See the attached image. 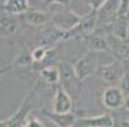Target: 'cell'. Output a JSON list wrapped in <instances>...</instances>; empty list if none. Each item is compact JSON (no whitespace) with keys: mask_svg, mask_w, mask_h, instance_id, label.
<instances>
[{"mask_svg":"<svg viewBox=\"0 0 129 127\" xmlns=\"http://www.w3.org/2000/svg\"><path fill=\"white\" fill-rule=\"evenodd\" d=\"M118 6H119V1H104L100 9L96 11L98 21L104 25L115 22L117 18Z\"/></svg>","mask_w":129,"mask_h":127,"instance_id":"52a82bcc","label":"cell"},{"mask_svg":"<svg viewBox=\"0 0 129 127\" xmlns=\"http://www.w3.org/2000/svg\"><path fill=\"white\" fill-rule=\"evenodd\" d=\"M121 91L123 92V94L125 95V98L129 97V71H125L123 75L122 79H121Z\"/></svg>","mask_w":129,"mask_h":127,"instance_id":"ac0fdd59","label":"cell"},{"mask_svg":"<svg viewBox=\"0 0 129 127\" xmlns=\"http://www.w3.org/2000/svg\"><path fill=\"white\" fill-rule=\"evenodd\" d=\"M76 127H115V119L110 114H101L90 117H79Z\"/></svg>","mask_w":129,"mask_h":127,"instance_id":"8992f818","label":"cell"},{"mask_svg":"<svg viewBox=\"0 0 129 127\" xmlns=\"http://www.w3.org/2000/svg\"><path fill=\"white\" fill-rule=\"evenodd\" d=\"M129 32V18L128 17H117L113 22V34L119 40H125Z\"/></svg>","mask_w":129,"mask_h":127,"instance_id":"7c38bea8","label":"cell"},{"mask_svg":"<svg viewBox=\"0 0 129 127\" xmlns=\"http://www.w3.org/2000/svg\"><path fill=\"white\" fill-rule=\"evenodd\" d=\"M1 6L5 9L9 15L26 14L29 10V3L27 0H6L1 3Z\"/></svg>","mask_w":129,"mask_h":127,"instance_id":"30bf717a","label":"cell"},{"mask_svg":"<svg viewBox=\"0 0 129 127\" xmlns=\"http://www.w3.org/2000/svg\"><path fill=\"white\" fill-rule=\"evenodd\" d=\"M82 18H83L82 15H78L76 11L68 9L67 6L52 15V22H54L55 27L64 33H67V32L72 31L74 27H77L79 22L82 21Z\"/></svg>","mask_w":129,"mask_h":127,"instance_id":"6da1fadb","label":"cell"},{"mask_svg":"<svg viewBox=\"0 0 129 127\" xmlns=\"http://www.w3.org/2000/svg\"><path fill=\"white\" fill-rule=\"evenodd\" d=\"M46 117L54 122L57 127H76L78 117L73 113L68 114H56V113H45Z\"/></svg>","mask_w":129,"mask_h":127,"instance_id":"9c48e42d","label":"cell"},{"mask_svg":"<svg viewBox=\"0 0 129 127\" xmlns=\"http://www.w3.org/2000/svg\"><path fill=\"white\" fill-rule=\"evenodd\" d=\"M23 127H44V123L36 116H28Z\"/></svg>","mask_w":129,"mask_h":127,"instance_id":"d6986e66","label":"cell"},{"mask_svg":"<svg viewBox=\"0 0 129 127\" xmlns=\"http://www.w3.org/2000/svg\"><path fill=\"white\" fill-rule=\"evenodd\" d=\"M24 18L32 26H43L48 22V16L45 12L39 11L36 9H29L24 14Z\"/></svg>","mask_w":129,"mask_h":127,"instance_id":"4fadbf2b","label":"cell"},{"mask_svg":"<svg viewBox=\"0 0 129 127\" xmlns=\"http://www.w3.org/2000/svg\"><path fill=\"white\" fill-rule=\"evenodd\" d=\"M72 98L62 87H58L54 95L52 101V111L56 114H68L72 113Z\"/></svg>","mask_w":129,"mask_h":127,"instance_id":"5b68a950","label":"cell"},{"mask_svg":"<svg viewBox=\"0 0 129 127\" xmlns=\"http://www.w3.org/2000/svg\"><path fill=\"white\" fill-rule=\"evenodd\" d=\"M40 76L45 81V83L54 86L60 81V78H61V71L56 66H46V67H44L43 70H42Z\"/></svg>","mask_w":129,"mask_h":127,"instance_id":"5bb4252c","label":"cell"},{"mask_svg":"<svg viewBox=\"0 0 129 127\" xmlns=\"http://www.w3.org/2000/svg\"><path fill=\"white\" fill-rule=\"evenodd\" d=\"M29 111H30V105L26 100L22 103V105L15 113L14 116H11L9 120H1V127H23L29 116Z\"/></svg>","mask_w":129,"mask_h":127,"instance_id":"ba28073f","label":"cell"},{"mask_svg":"<svg viewBox=\"0 0 129 127\" xmlns=\"http://www.w3.org/2000/svg\"><path fill=\"white\" fill-rule=\"evenodd\" d=\"M89 44V48L93 50V51H100V50H107L110 44H108L107 39H105L104 37L98 34H94L89 38L88 40Z\"/></svg>","mask_w":129,"mask_h":127,"instance_id":"9a60e30c","label":"cell"},{"mask_svg":"<svg viewBox=\"0 0 129 127\" xmlns=\"http://www.w3.org/2000/svg\"><path fill=\"white\" fill-rule=\"evenodd\" d=\"M124 72H125L124 66L115 59L110 62L99 66V69H98L99 77L108 83H113V82H118V81L121 82Z\"/></svg>","mask_w":129,"mask_h":127,"instance_id":"3957f363","label":"cell"},{"mask_svg":"<svg viewBox=\"0 0 129 127\" xmlns=\"http://www.w3.org/2000/svg\"><path fill=\"white\" fill-rule=\"evenodd\" d=\"M74 72L78 79H84V78L91 76L93 73L98 72V57L94 51L86 53L84 56H82L77 62L74 64Z\"/></svg>","mask_w":129,"mask_h":127,"instance_id":"7a4b0ae2","label":"cell"},{"mask_svg":"<svg viewBox=\"0 0 129 127\" xmlns=\"http://www.w3.org/2000/svg\"><path fill=\"white\" fill-rule=\"evenodd\" d=\"M121 123L123 125V127H129V113L124 115V117L122 119Z\"/></svg>","mask_w":129,"mask_h":127,"instance_id":"ffe728a7","label":"cell"},{"mask_svg":"<svg viewBox=\"0 0 129 127\" xmlns=\"http://www.w3.org/2000/svg\"><path fill=\"white\" fill-rule=\"evenodd\" d=\"M49 53L50 49L49 48H45V47H37L36 49L32 51L30 57H32V61L34 64H43L48 56H49Z\"/></svg>","mask_w":129,"mask_h":127,"instance_id":"e0dca14e","label":"cell"},{"mask_svg":"<svg viewBox=\"0 0 129 127\" xmlns=\"http://www.w3.org/2000/svg\"><path fill=\"white\" fill-rule=\"evenodd\" d=\"M102 104L110 110L121 109L125 105V95L118 87H107L102 93Z\"/></svg>","mask_w":129,"mask_h":127,"instance_id":"277c9868","label":"cell"},{"mask_svg":"<svg viewBox=\"0 0 129 127\" xmlns=\"http://www.w3.org/2000/svg\"><path fill=\"white\" fill-rule=\"evenodd\" d=\"M112 51H113L115 60H117L118 62H121L123 66L129 64V47L116 45V47L112 48Z\"/></svg>","mask_w":129,"mask_h":127,"instance_id":"2e32d148","label":"cell"},{"mask_svg":"<svg viewBox=\"0 0 129 127\" xmlns=\"http://www.w3.org/2000/svg\"><path fill=\"white\" fill-rule=\"evenodd\" d=\"M124 106L127 108V110L129 111V97H128V98H125V105H124Z\"/></svg>","mask_w":129,"mask_h":127,"instance_id":"44dd1931","label":"cell"},{"mask_svg":"<svg viewBox=\"0 0 129 127\" xmlns=\"http://www.w3.org/2000/svg\"><path fill=\"white\" fill-rule=\"evenodd\" d=\"M18 27L17 21L12 17V15H1V20H0V31L3 37H11L16 33Z\"/></svg>","mask_w":129,"mask_h":127,"instance_id":"8fae6325","label":"cell"},{"mask_svg":"<svg viewBox=\"0 0 129 127\" xmlns=\"http://www.w3.org/2000/svg\"><path fill=\"white\" fill-rule=\"evenodd\" d=\"M128 18H129V9H128Z\"/></svg>","mask_w":129,"mask_h":127,"instance_id":"7402d4cb","label":"cell"}]
</instances>
